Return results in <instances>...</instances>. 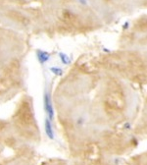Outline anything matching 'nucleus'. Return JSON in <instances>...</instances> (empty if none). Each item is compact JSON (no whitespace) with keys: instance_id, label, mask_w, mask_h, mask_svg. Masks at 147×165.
Instances as JSON below:
<instances>
[{"instance_id":"nucleus-1","label":"nucleus","mask_w":147,"mask_h":165,"mask_svg":"<svg viewBox=\"0 0 147 165\" xmlns=\"http://www.w3.org/2000/svg\"><path fill=\"white\" fill-rule=\"evenodd\" d=\"M109 103L111 104V106L113 108H115L117 110H121V109L124 108V106H125V98L122 93H114L110 96Z\"/></svg>"},{"instance_id":"nucleus-2","label":"nucleus","mask_w":147,"mask_h":165,"mask_svg":"<svg viewBox=\"0 0 147 165\" xmlns=\"http://www.w3.org/2000/svg\"><path fill=\"white\" fill-rule=\"evenodd\" d=\"M43 100H44V109H45V112L47 114V117L52 121L54 119V108H53V104H52L50 93H49L48 92L44 93Z\"/></svg>"},{"instance_id":"nucleus-3","label":"nucleus","mask_w":147,"mask_h":165,"mask_svg":"<svg viewBox=\"0 0 147 165\" xmlns=\"http://www.w3.org/2000/svg\"><path fill=\"white\" fill-rule=\"evenodd\" d=\"M36 57H37L39 63L43 65L47 61H49V59H50V54L47 51H43L41 49H38V50H36Z\"/></svg>"},{"instance_id":"nucleus-4","label":"nucleus","mask_w":147,"mask_h":165,"mask_svg":"<svg viewBox=\"0 0 147 165\" xmlns=\"http://www.w3.org/2000/svg\"><path fill=\"white\" fill-rule=\"evenodd\" d=\"M44 126H45V133H46L47 137L50 139H54V131H53V127H52L51 120L49 119L48 117L45 119Z\"/></svg>"},{"instance_id":"nucleus-5","label":"nucleus","mask_w":147,"mask_h":165,"mask_svg":"<svg viewBox=\"0 0 147 165\" xmlns=\"http://www.w3.org/2000/svg\"><path fill=\"white\" fill-rule=\"evenodd\" d=\"M59 57H60V60L61 62L64 64V65H69L71 63V59H70V57L67 55V54H65L63 52H60L59 53Z\"/></svg>"},{"instance_id":"nucleus-6","label":"nucleus","mask_w":147,"mask_h":165,"mask_svg":"<svg viewBox=\"0 0 147 165\" xmlns=\"http://www.w3.org/2000/svg\"><path fill=\"white\" fill-rule=\"evenodd\" d=\"M50 71L56 76H62L63 75V70L61 68H59V67H51Z\"/></svg>"},{"instance_id":"nucleus-7","label":"nucleus","mask_w":147,"mask_h":165,"mask_svg":"<svg viewBox=\"0 0 147 165\" xmlns=\"http://www.w3.org/2000/svg\"><path fill=\"white\" fill-rule=\"evenodd\" d=\"M128 28V22H126L125 24H124V26H122V29H127Z\"/></svg>"}]
</instances>
